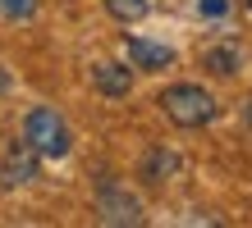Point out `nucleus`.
Segmentation results:
<instances>
[{"label":"nucleus","mask_w":252,"mask_h":228,"mask_svg":"<svg viewBox=\"0 0 252 228\" xmlns=\"http://www.w3.org/2000/svg\"><path fill=\"white\" fill-rule=\"evenodd\" d=\"M197 14H202V19H225L229 0H197Z\"/></svg>","instance_id":"9b49d317"},{"label":"nucleus","mask_w":252,"mask_h":228,"mask_svg":"<svg viewBox=\"0 0 252 228\" xmlns=\"http://www.w3.org/2000/svg\"><path fill=\"white\" fill-rule=\"evenodd\" d=\"M248 9H252V0H248Z\"/></svg>","instance_id":"f8f14e48"},{"label":"nucleus","mask_w":252,"mask_h":228,"mask_svg":"<svg viewBox=\"0 0 252 228\" xmlns=\"http://www.w3.org/2000/svg\"><path fill=\"white\" fill-rule=\"evenodd\" d=\"M37 14V0H0V19L19 23V19H32Z\"/></svg>","instance_id":"1a4fd4ad"},{"label":"nucleus","mask_w":252,"mask_h":228,"mask_svg":"<svg viewBox=\"0 0 252 228\" xmlns=\"http://www.w3.org/2000/svg\"><path fill=\"white\" fill-rule=\"evenodd\" d=\"M37 178V151L28 146V142H19L5 155V182H14V187H19V182H32Z\"/></svg>","instance_id":"39448f33"},{"label":"nucleus","mask_w":252,"mask_h":228,"mask_svg":"<svg viewBox=\"0 0 252 228\" xmlns=\"http://www.w3.org/2000/svg\"><path fill=\"white\" fill-rule=\"evenodd\" d=\"M101 224H142V205L124 187H101Z\"/></svg>","instance_id":"7ed1b4c3"},{"label":"nucleus","mask_w":252,"mask_h":228,"mask_svg":"<svg viewBox=\"0 0 252 228\" xmlns=\"http://www.w3.org/2000/svg\"><path fill=\"white\" fill-rule=\"evenodd\" d=\"M202 64L211 73H220V78H229V73H239V46H211L202 55Z\"/></svg>","instance_id":"0eeeda50"},{"label":"nucleus","mask_w":252,"mask_h":228,"mask_svg":"<svg viewBox=\"0 0 252 228\" xmlns=\"http://www.w3.org/2000/svg\"><path fill=\"white\" fill-rule=\"evenodd\" d=\"M128 59L138 69H165V64H174V51L160 41H147V37H128Z\"/></svg>","instance_id":"20e7f679"},{"label":"nucleus","mask_w":252,"mask_h":228,"mask_svg":"<svg viewBox=\"0 0 252 228\" xmlns=\"http://www.w3.org/2000/svg\"><path fill=\"white\" fill-rule=\"evenodd\" d=\"M160 110L179 128H202V124L216 119V96L206 87H197V82H174V87L160 91Z\"/></svg>","instance_id":"f257e3e1"},{"label":"nucleus","mask_w":252,"mask_h":228,"mask_svg":"<svg viewBox=\"0 0 252 228\" xmlns=\"http://www.w3.org/2000/svg\"><path fill=\"white\" fill-rule=\"evenodd\" d=\"M92 82L101 96H128V87H133V73L124 64H96L92 69Z\"/></svg>","instance_id":"423d86ee"},{"label":"nucleus","mask_w":252,"mask_h":228,"mask_svg":"<svg viewBox=\"0 0 252 228\" xmlns=\"http://www.w3.org/2000/svg\"><path fill=\"white\" fill-rule=\"evenodd\" d=\"M170 169H174V155H160V151H156V155L147 160V178H152V182H160V174H170Z\"/></svg>","instance_id":"9d476101"},{"label":"nucleus","mask_w":252,"mask_h":228,"mask_svg":"<svg viewBox=\"0 0 252 228\" xmlns=\"http://www.w3.org/2000/svg\"><path fill=\"white\" fill-rule=\"evenodd\" d=\"M23 142L37 151V155H46V160H60L69 155V128H64V119L51 110V105H37V110H28L23 119Z\"/></svg>","instance_id":"f03ea898"},{"label":"nucleus","mask_w":252,"mask_h":228,"mask_svg":"<svg viewBox=\"0 0 252 228\" xmlns=\"http://www.w3.org/2000/svg\"><path fill=\"white\" fill-rule=\"evenodd\" d=\"M106 9H110L120 23H138L142 14L152 9V0H106Z\"/></svg>","instance_id":"6e6552de"}]
</instances>
